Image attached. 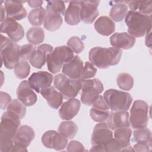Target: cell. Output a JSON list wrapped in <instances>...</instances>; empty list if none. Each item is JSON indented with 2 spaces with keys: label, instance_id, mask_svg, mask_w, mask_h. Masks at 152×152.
I'll return each instance as SVG.
<instances>
[{
  "label": "cell",
  "instance_id": "cell-1",
  "mask_svg": "<svg viewBox=\"0 0 152 152\" xmlns=\"http://www.w3.org/2000/svg\"><path fill=\"white\" fill-rule=\"evenodd\" d=\"M20 117L7 110L1 117L0 131V151H12L14 138L20 125Z\"/></svg>",
  "mask_w": 152,
  "mask_h": 152
},
{
  "label": "cell",
  "instance_id": "cell-2",
  "mask_svg": "<svg viewBox=\"0 0 152 152\" xmlns=\"http://www.w3.org/2000/svg\"><path fill=\"white\" fill-rule=\"evenodd\" d=\"M122 50L111 47H94L89 51L88 58L94 65L105 69L119 63L122 56Z\"/></svg>",
  "mask_w": 152,
  "mask_h": 152
},
{
  "label": "cell",
  "instance_id": "cell-3",
  "mask_svg": "<svg viewBox=\"0 0 152 152\" xmlns=\"http://www.w3.org/2000/svg\"><path fill=\"white\" fill-rule=\"evenodd\" d=\"M125 21L128 33L134 37H141L150 33L151 15H145L138 11L130 10L125 16Z\"/></svg>",
  "mask_w": 152,
  "mask_h": 152
},
{
  "label": "cell",
  "instance_id": "cell-4",
  "mask_svg": "<svg viewBox=\"0 0 152 152\" xmlns=\"http://www.w3.org/2000/svg\"><path fill=\"white\" fill-rule=\"evenodd\" d=\"M103 97L109 109L113 112L126 111L132 102L129 93L116 89L107 90Z\"/></svg>",
  "mask_w": 152,
  "mask_h": 152
},
{
  "label": "cell",
  "instance_id": "cell-5",
  "mask_svg": "<svg viewBox=\"0 0 152 152\" xmlns=\"http://www.w3.org/2000/svg\"><path fill=\"white\" fill-rule=\"evenodd\" d=\"M74 52L68 46L56 47L47 55L46 63L49 71L52 74L60 71L62 66L74 57Z\"/></svg>",
  "mask_w": 152,
  "mask_h": 152
},
{
  "label": "cell",
  "instance_id": "cell-6",
  "mask_svg": "<svg viewBox=\"0 0 152 152\" xmlns=\"http://www.w3.org/2000/svg\"><path fill=\"white\" fill-rule=\"evenodd\" d=\"M20 46L9 38L1 35V58L5 66L10 69L14 68L20 61Z\"/></svg>",
  "mask_w": 152,
  "mask_h": 152
},
{
  "label": "cell",
  "instance_id": "cell-7",
  "mask_svg": "<svg viewBox=\"0 0 152 152\" xmlns=\"http://www.w3.org/2000/svg\"><path fill=\"white\" fill-rule=\"evenodd\" d=\"M53 84L65 99L75 97L81 90L80 79H71L64 74H58L54 77Z\"/></svg>",
  "mask_w": 152,
  "mask_h": 152
},
{
  "label": "cell",
  "instance_id": "cell-8",
  "mask_svg": "<svg viewBox=\"0 0 152 152\" xmlns=\"http://www.w3.org/2000/svg\"><path fill=\"white\" fill-rule=\"evenodd\" d=\"M80 80L82 90L81 101L87 106L93 105L103 92V84L97 78Z\"/></svg>",
  "mask_w": 152,
  "mask_h": 152
},
{
  "label": "cell",
  "instance_id": "cell-9",
  "mask_svg": "<svg viewBox=\"0 0 152 152\" xmlns=\"http://www.w3.org/2000/svg\"><path fill=\"white\" fill-rule=\"evenodd\" d=\"M129 124L134 129L145 128L148 122V105L141 100L134 102L130 110Z\"/></svg>",
  "mask_w": 152,
  "mask_h": 152
},
{
  "label": "cell",
  "instance_id": "cell-10",
  "mask_svg": "<svg viewBox=\"0 0 152 152\" xmlns=\"http://www.w3.org/2000/svg\"><path fill=\"white\" fill-rule=\"evenodd\" d=\"M34 131L28 125H21L17 131L12 151H27V147L33 140Z\"/></svg>",
  "mask_w": 152,
  "mask_h": 152
},
{
  "label": "cell",
  "instance_id": "cell-11",
  "mask_svg": "<svg viewBox=\"0 0 152 152\" xmlns=\"http://www.w3.org/2000/svg\"><path fill=\"white\" fill-rule=\"evenodd\" d=\"M42 142L46 148L56 151L65 149L68 145V139L54 130L46 131L42 137Z\"/></svg>",
  "mask_w": 152,
  "mask_h": 152
},
{
  "label": "cell",
  "instance_id": "cell-12",
  "mask_svg": "<svg viewBox=\"0 0 152 152\" xmlns=\"http://www.w3.org/2000/svg\"><path fill=\"white\" fill-rule=\"evenodd\" d=\"M1 31L7 34L9 39L14 42H19L24 36L23 26L15 20L9 18H6L1 23Z\"/></svg>",
  "mask_w": 152,
  "mask_h": 152
},
{
  "label": "cell",
  "instance_id": "cell-13",
  "mask_svg": "<svg viewBox=\"0 0 152 152\" xmlns=\"http://www.w3.org/2000/svg\"><path fill=\"white\" fill-rule=\"evenodd\" d=\"M113 138V132L106 123L99 122L95 125L91 138L92 145H102L107 144Z\"/></svg>",
  "mask_w": 152,
  "mask_h": 152
},
{
  "label": "cell",
  "instance_id": "cell-14",
  "mask_svg": "<svg viewBox=\"0 0 152 152\" xmlns=\"http://www.w3.org/2000/svg\"><path fill=\"white\" fill-rule=\"evenodd\" d=\"M99 1H81L80 19L86 24L93 23L99 15Z\"/></svg>",
  "mask_w": 152,
  "mask_h": 152
},
{
  "label": "cell",
  "instance_id": "cell-15",
  "mask_svg": "<svg viewBox=\"0 0 152 152\" xmlns=\"http://www.w3.org/2000/svg\"><path fill=\"white\" fill-rule=\"evenodd\" d=\"M28 81L30 87L34 90L37 93H40L42 89L50 86L53 81V76L47 71H41L33 73Z\"/></svg>",
  "mask_w": 152,
  "mask_h": 152
},
{
  "label": "cell",
  "instance_id": "cell-16",
  "mask_svg": "<svg viewBox=\"0 0 152 152\" xmlns=\"http://www.w3.org/2000/svg\"><path fill=\"white\" fill-rule=\"evenodd\" d=\"M17 96L26 106H31L34 104L37 100V95L30 87L28 81H21L17 90Z\"/></svg>",
  "mask_w": 152,
  "mask_h": 152
},
{
  "label": "cell",
  "instance_id": "cell-17",
  "mask_svg": "<svg viewBox=\"0 0 152 152\" xmlns=\"http://www.w3.org/2000/svg\"><path fill=\"white\" fill-rule=\"evenodd\" d=\"M109 113V108L106 104L103 97L100 95L90 109V115L91 118L95 122H103L107 120Z\"/></svg>",
  "mask_w": 152,
  "mask_h": 152
},
{
  "label": "cell",
  "instance_id": "cell-18",
  "mask_svg": "<svg viewBox=\"0 0 152 152\" xmlns=\"http://www.w3.org/2000/svg\"><path fill=\"white\" fill-rule=\"evenodd\" d=\"M23 1H5L4 2L7 18L14 20H21L27 14L26 8L24 7Z\"/></svg>",
  "mask_w": 152,
  "mask_h": 152
},
{
  "label": "cell",
  "instance_id": "cell-19",
  "mask_svg": "<svg viewBox=\"0 0 152 152\" xmlns=\"http://www.w3.org/2000/svg\"><path fill=\"white\" fill-rule=\"evenodd\" d=\"M83 66V61L78 55H75L63 65L62 72L68 78L77 80L80 78Z\"/></svg>",
  "mask_w": 152,
  "mask_h": 152
},
{
  "label": "cell",
  "instance_id": "cell-20",
  "mask_svg": "<svg viewBox=\"0 0 152 152\" xmlns=\"http://www.w3.org/2000/svg\"><path fill=\"white\" fill-rule=\"evenodd\" d=\"M53 50V47L48 44H42L38 46L29 59L30 63L36 68H41L46 62L48 54L52 52Z\"/></svg>",
  "mask_w": 152,
  "mask_h": 152
},
{
  "label": "cell",
  "instance_id": "cell-21",
  "mask_svg": "<svg viewBox=\"0 0 152 152\" xmlns=\"http://www.w3.org/2000/svg\"><path fill=\"white\" fill-rule=\"evenodd\" d=\"M129 115L127 111H112L107 119L106 124L112 130L122 127H129Z\"/></svg>",
  "mask_w": 152,
  "mask_h": 152
},
{
  "label": "cell",
  "instance_id": "cell-22",
  "mask_svg": "<svg viewBox=\"0 0 152 152\" xmlns=\"http://www.w3.org/2000/svg\"><path fill=\"white\" fill-rule=\"evenodd\" d=\"M81 103L79 100L71 98L64 102L59 110V115L63 120L69 121L74 118L79 112Z\"/></svg>",
  "mask_w": 152,
  "mask_h": 152
},
{
  "label": "cell",
  "instance_id": "cell-23",
  "mask_svg": "<svg viewBox=\"0 0 152 152\" xmlns=\"http://www.w3.org/2000/svg\"><path fill=\"white\" fill-rule=\"evenodd\" d=\"M110 42L113 48L129 49L134 46L135 38L128 33H115L110 37Z\"/></svg>",
  "mask_w": 152,
  "mask_h": 152
},
{
  "label": "cell",
  "instance_id": "cell-24",
  "mask_svg": "<svg viewBox=\"0 0 152 152\" xmlns=\"http://www.w3.org/2000/svg\"><path fill=\"white\" fill-rule=\"evenodd\" d=\"M40 93L46 100L48 104L52 108L57 109L62 105L63 96L59 91L56 90L53 87H46L42 89Z\"/></svg>",
  "mask_w": 152,
  "mask_h": 152
},
{
  "label": "cell",
  "instance_id": "cell-25",
  "mask_svg": "<svg viewBox=\"0 0 152 152\" xmlns=\"http://www.w3.org/2000/svg\"><path fill=\"white\" fill-rule=\"evenodd\" d=\"M80 3L81 1H72L65 12V21L68 25L74 26L78 24L80 21Z\"/></svg>",
  "mask_w": 152,
  "mask_h": 152
},
{
  "label": "cell",
  "instance_id": "cell-26",
  "mask_svg": "<svg viewBox=\"0 0 152 152\" xmlns=\"http://www.w3.org/2000/svg\"><path fill=\"white\" fill-rule=\"evenodd\" d=\"M94 27L100 34L108 36L115 31V24L109 17L101 16L95 21Z\"/></svg>",
  "mask_w": 152,
  "mask_h": 152
},
{
  "label": "cell",
  "instance_id": "cell-27",
  "mask_svg": "<svg viewBox=\"0 0 152 152\" xmlns=\"http://www.w3.org/2000/svg\"><path fill=\"white\" fill-rule=\"evenodd\" d=\"M46 12L47 14L44 22L45 28L50 31L58 30L62 24V15L53 12Z\"/></svg>",
  "mask_w": 152,
  "mask_h": 152
},
{
  "label": "cell",
  "instance_id": "cell-28",
  "mask_svg": "<svg viewBox=\"0 0 152 152\" xmlns=\"http://www.w3.org/2000/svg\"><path fill=\"white\" fill-rule=\"evenodd\" d=\"M111 8L109 15L112 21L120 22L124 20L128 12V6L125 4V1L116 2Z\"/></svg>",
  "mask_w": 152,
  "mask_h": 152
},
{
  "label": "cell",
  "instance_id": "cell-29",
  "mask_svg": "<svg viewBox=\"0 0 152 152\" xmlns=\"http://www.w3.org/2000/svg\"><path fill=\"white\" fill-rule=\"evenodd\" d=\"M132 130L131 128L129 127H122L115 130L114 138L119 142L123 149L129 145Z\"/></svg>",
  "mask_w": 152,
  "mask_h": 152
},
{
  "label": "cell",
  "instance_id": "cell-30",
  "mask_svg": "<svg viewBox=\"0 0 152 152\" xmlns=\"http://www.w3.org/2000/svg\"><path fill=\"white\" fill-rule=\"evenodd\" d=\"M47 12L46 10L42 8H37L31 10L28 13V20L33 26H39L44 23Z\"/></svg>",
  "mask_w": 152,
  "mask_h": 152
},
{
  "label": "cell",
  "instance_id": "cell-31",
  "mask_svg": "<svg viewBox=\"0 0 152 152\" xmlns=\"http://www.w3.org/2000/svg\"><path fill=\"white\" fill-rule=\"evenodd\" d=\"M28 42L34 45H37L44 41V30L39 27H33L29 28L26 33Z\"/></svg>",
  "mask_w": 152,
  "mask_h": 152
},
{
  "label": "cell",
  "instance_id": "cell-32",
  "mask_svg": "<svg viewBox=\"0 0 152 152\" xmlns=\"http://www.w3.org/2000/svg\"><path fill=\"white\" fill-rule=\"evenodd\" d=\"M58 130L66 138L72 139L78 132V126L73 121H64L60 124Z\"/></svg>",
  "mask_w": 152,
  "mask_h": 152
},
{
  "label": "cell",
  "instance_id": "cell-33",
  "mask_svg": "<svg viewBox=\"0 0 152 152\" xmlns=\"http://www.w3.org/2000/svg\"><path fill=\"white\" fill-rule=\"evenodd\" d=\"M128 3L131 11H136L138 10V12L145 15L150 14L152 12L151 1H128Z\"/></svg>",
  "mask_w": 152,
  "mask_h": 152
},
{
  "label": "cell",
  "instance_id": "cell-34",
  "mask_svg": "<svg viewBox=\"0 0 152 152\" xmlns=\"http://www.w3.org/2000/svg\"><path fill=\"white\" fill-rule=\"evenodd\" d=\"M132 141L151 145V132L150 129L145 127L136 129L133 133Z\"/></svg>",
  "mask_w": 152,
  "mask_h": 152
},
{
  "label": "cell",
  "instance_id": "cell-35",
  "mask_svg": "<svg viewBox=\"0 0 152 152\" xmlns=\"http://www.w3.org/2000/svg\"><path fill=\"white\" fill-rule=\"evenodd\" d=\"M116 83L118 87L126 91L130 90L134 86V78L132 77L125 72L120 73L116 78Z\"/></svg>",
  "mask_w": 152,
  "mask_h": 152
},
{
  "label": "cell",
  "instance_id": "cell-36",
  "mask_svg": "<svg viewBox=\"0 0 152 152\" xmlns=\"http://www.w3.org/2000/svg\"><path fill=\"white\" fill-rule=\"evenodd\" d=\"M7 110L16 114L20 119H23L26 113V106L17 99H14L11 102L7 107Z\"/></svg>",
  "mask_w": 152,
  "mask_h": 152
},
{
  "label": "cell",
  "instance_id": "cell-37",
  "mask_svg": "<svg viewBox=\"0 0 152 152\" xmlns=\"http://www.w3.org/2000/svg\"><path fill=\"white\" fill-rule=\"evenodd\" d=\"M30 65L25 61H20L14 67V74L15 76L21 80L27 78L30 74Z\"/></svg>",
  "mask_w": 152,
  "mask_h": 152
},
{
  "label": "cell",
  "instance_id": "cell-38",
  "mask_svg": "<svg viewBox=\"0 0 152 152\" xmlns=\"http://www.w3.org/2000/svg\"><path fill=\"white\" fill-rule=\"evenodd\" d=\"M65 10V5L64 1H48L46 5V11H50L63 15Z\"/></svg>",
  "mask_w": 152,
  "mask_h": 152
},
{
  "label": "cell",
  "instance_id": "cell-39",
  "mask_svg": "<svg viewBox=\"0 0 152 152\" xmlns=\"http://www.w3.org/2000/svg\"><path fill=\"white\" fill-rule=\"evenodd\" d=\"M68 46L75 53H80L84 48L83 41L78 36H72L67 41Z\"/></svg>",
  "mask_w": 152,
  "mask_h": 152
},
{
  "label": "cell",
  "instance_id": "cell-40",
  "mask_svg": "<svg viewBox=\"0 0 152 152\" xmlns=\"http://www.w3.org/2000/svg\"><path fill=\"white\" fill-rule=\"evenodd\" d=\"M35 45L29 43L25 44L20 46V61H27L29 60L32 53L36 49Z\"/></svg>",
  "mask_w": 152,
  "mask_h": 152
},
{
  "label": "cell",
  "instance_id": "cell-41",
  "mask_svg": "<svg viewBox=\"0 0 152 152\" xmlns=\"http://www.w3.org/2000/svg\"><path fill=\"white\" fill-rule=\"evenodd\" d=\"M97 68L94 66V65L91 62L87 61L84 64L80 79L84 80L91 78L95 76Z\"/></svg>",
  "mask_w": 152,
  "mask_h": 152
},
{
  "label": "cell",
  "instance_id": "cell-42",
  "mask_svg": "<svg viewBox=\"0 0 152 152\" xmlns=\"http://www.w3.org/2000/svg\"><path fill=\"white\" fill-rule=\"evenodd\" d=\"M103 148L104 151H121L122 149L119 142L114 138L104 145Z\"/></svg>",
  "mask_w": 152,
  "mask_h": 152
},
{
  "label": "cell",
  "instance_id": "cell-43",
  "mask_svg": "<svg viewBox=\"0 0 152 152\" xmlns=\"http://www.w3.org/2000/svg\"><path fill=\"white\" fill-rule=\"evenodd\" d=\"M68 151H86L83 145L78 141L72 140L67 145Z\"/></svg>",
  "mask_w": 152,
  "mask_h": 152
},
{
  "label": "cell",
  "instance_id": "cell-44",
  "mask_svg": "<svg viewBox=\"0 0 152 152\" xmlns=\"http://www.w3.org/2000/svg\"><path fill=\"white\" fill-rule=\"evenodd\" d=\"M0 97H1V102H0V107L2 110H4L8 104L11 103V97L8 93L1 91L0 93Z\"/></svg>",
  "mask_w": 152,
  "mask_h": 152
},
{
  "label": "cell",
  "instance_id": "cell-45",
  "mask_svg": "<svg viewBox=\"0 0 152 152\" xmlns=\"http://www.w3.org/2000/svg\"><path fill=\"white\" fill-rule=\"evenodd\" d=\"M151 145L143 143H137L134 145V150L135 151H149Z\"/></svg>",
  "mask_w": 152,
  "mask_h": 152
},
{
  "label": "cell",
  "instance_id": "cell-46",
  "mask_svg": "<svg viewBox=\"0 0 152 152\" xmlns=\"http://www.w3.org/2000/svg\"><path fill=\"white\" fill-rule=\"evenodd\" d=\"M28 5L31 8H40L43 4L42 1H28L26 2Z\"/></svg>",
  "mask_w": 152,
  "mask_h": 152
},
{
  "label": "cell",
  "instance_id": "cell-47",
  "mask_svg": "<svg viewBox=\"0 0 152 152\" xmlns=\"http://www.w3.org/2000/svg\"><path fill=\"white\" fill-rule=\"evenodd\" d=\"M150 36H151V33H149L148 34H147L145 37V45L147 46L149 48H151V45Z\"/></svg>",
  "mask_w": 152,
  "mask_h": 152
},
{
  "label": "cell",
  "instance_id": "cell-48",
  "mask_svg": "<svg viewBox=\"0 0 152 152\" xmlns=\"http://www.w3.org/2000/svg\"><path fill=\"white\" fill-rule=\"evenodd\" d=\"M5 10L2 5L1 6V22L2 23L5 18Z\"/></svg>",
  "mask_w": 152,
  "mask_h": 152
}]
</instances>
